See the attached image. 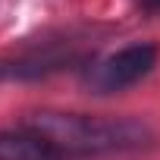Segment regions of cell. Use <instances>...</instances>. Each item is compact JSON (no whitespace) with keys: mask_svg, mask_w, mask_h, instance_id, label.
Listing matches in <instances>:
<instances>
[{"mask_svg":"<svg viewBox=\"0 0 160 160\" xmlns=\"http://www.w3.org/2000/svg\"><path fill=\"white\" fill-rule=\"evenodd\" d=\"M0 160H69L47 135L35 132L32 126L0 132Z\"/></svg>","mask_w":160,"mask_h":160,"instance_id":"3957f363","label":"cell"},{"mask_svg":"<svg viewBox=\"0 0 160 160\" xmlns=\"http://www.w3.org/2000/svg\"><path fill=\"white\" fill-rule=\"evenodd\" d=\"M25 126L47 135L66 157L135 151L151 141V129L129 116L107 119V116H82V113H38Z\"/></svg>","mask_w":160,"mask_h":160,"instance_id":"6da1fadb","label":"cell"},{"mask_svg":"<svg viewBox=\"0 0 160 160\" xmlns=\"http://www.w3.org/2000/svg\"><path fill=\"white\" fill-rule=\"evenodd\" d=\"M135 7L148 16H160V0H135Z\"/></svg>","mask_w":160,"mask_h":160,"instance_id":"277c9868","label":"cell"},{"mask_svg":"<svg viewBox=\"0 0 160 160\" xmlns=\"http://www.w3.org/2000/svg\"><path fill=\"white\" fill-rule=\"evenodd\" d=\"M157 66V47L148 41L126 44L101 60H94L85 72V85L94 94H119L132 85H138L141 78H148Z\"/></svg>","mask_w":160,"mask_h":160,"instance_id":"7a4b0ae2","label":"cell"}]
</instances>
